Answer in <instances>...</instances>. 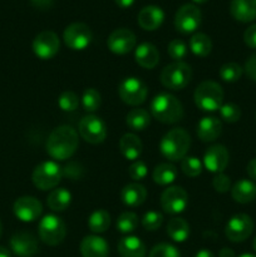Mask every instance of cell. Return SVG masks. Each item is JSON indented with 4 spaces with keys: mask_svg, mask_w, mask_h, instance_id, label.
Listing matches in <instances>:
<instances>
[{
    "mask_svg": "<svg viewBox=\"0 0 256 257\" xmlns=\"http://www.w3.org/2000/svg\"><path fill=\"white\" fill-rule=\"evenodd\" d=\"M79 146L78 133L70 125H59L50 132L47 140V152L53 160H69Z\"/></svg>",
    "mask_w": 256,
    "mask_h": 257,
    "instance_id": "1",
    "label": "cell"
},
{
    "mask_svg": "<svg viewBox=\"0 0 256 257\" xmlns=\"http://www.w3.org/2000/svg\"><path fill=\"white\" fill-rule=\"evenodd\" d=\"M153 118L165 124H175L183 118V105L175 95L160 93L152 99L150 105Z\"/></svg>",
    "mask_w": 256,
    "mask_h": 257,
    "instance_id": "2",
    "label": "cell"
},
{
    "mask_svg": "<svg viewBox=\"0 0 256 257\" xmlns=\"http://www.w3.org/2000/svg\"><path fill=\"white\" fill-rule=\"evenodd\" d=\"M191 146V137L183 128H173L168 131L160 142V151L165 158L171 162L182 161Z\"/></svg>",
    "mask_w": 256,
    "mask_h": 257,
    "instance_id": "3",
    "label": "cell"
},
{
    "mask_svg": "<svg viewBox=\"0 0 256 257\" xmlns=\"http://www.w3.org/2000/svg\"><path fill=\"white\" fill-rule=\"evenodd\" d=\"M193 100L198 109L203 112H216L223 103V89L213 80H205L196 88Z\"/></svg>",
    "mask_w": 256,
    "mask_h": 257,
    "instance_id": "4",
    "label": "cell"
},
{
    "mask_svg": "<svg viewBox=\"0 0 256 257\" xmlns=\"http://www.w3.org/2000/svg\"><path fill=\"white\" fill-rule=\"evenodd\" d=\"M192 69L185 62H173L166 65L160 75L161 83L171 90H181L191 82Z\"/></svg>",
    "mask_w": 256,
    "mask_h": 257,
    "instance_id": "5",
    "label": "cell"
},
{
    "mask_svg": "<svg viewBox=\"0 0 256 257\" xmlns=\"http://www.w3.org/2000/svg\"><path fill=\"white\" fill-rule=\"evenodd\" d=\"M63 178V168L54 161H45L34 168L32 175L33 183L40 191L53 190Z\"/></svg>",
    "mask_w": 256,
    "mask_h": 257,
    "instance_id": "6",
    "label": "cell"
},
{
    "mask_svg": "<svg viewBox=\"0 0 256 257\" xmlns=\"http://www.w3.org/2000/svg\"><path fill=\"white\" fill-rule=\"evenodd\" d=\"M39 237L45 245L57 246L63 242L67 235L64 221L55 215H45L38 226Z\"/></svg>",
    "mask_w": 256,
    "mask_h": 257,
    "instance_id": "7",
    "label": "cell"
},
{
    "mask_svg": "<svg viewBox=\"0 0 256 257\" xmlns=\"http://www.w3.org/2000/svg\"><path fill=\"white\" fill-rule=\"evenodd\" d=\"M118 94L125 104L140 105L147 99L148 88L140 78L128 77L119 83Z\"/></svg>",
    "mask_w": 256,
    "mask_h": 257,
    "instance_id": "8",
    "label": "cell"
},
{
    "mask_svg": "<svg viewBox=\"0 0 256 257\" xmlns=\"http://www.w3.org/2000/svg\"><path fill=\"white\" fill-rule=\"evenodd\" d=\"M78 132H79L80 137L90 145H99V143L104 142L105 137H107L105 123L99 117L93 114H88L80 119Z\"/></svg>",
    "mask_w": 256,
    "mask_h": 257,
    "instance_id": "9",
    "label": "cell"
},
{
    "mask_svg": "<svg viewBox=\"0 0 256 257\" xmlns=\"http://www.w3.org/2000/svg\"><path fill=\"white\" fill-rule=\"evenodd\" d=\"M202 14L195 4H185L177 10L175 15V28L181 34L195 33L201 25Z\"/></svg>",
    "mask_w": 256,
    "mask_h": 257,
    "instance_id": "10",
    "label": "cell"
},
{
    "mask_svg": "<svg viewBox=\"0 0 256 257\" xmlns=\"http://www.w3.org/2000/svg\"><path fill=\"white\" fill-rule=\"evenodd\" d=\"M92 39V30L84 23H73L68 25L63 33L65 45L72 50H84L89 47Z\"/></svg>",
    "mask_w": 256,
    "mask_h": 257,
    "instance_id": "11",
    "label": "cell"
},
{
    "mask_svg": "<svg viewBox=\"0 0 256 257\" xmlns=\"http://www.w3.org/2000/svg\"><path fill=\"white\" fill-rule=\"evenodd\" d=\"M253 231V221L246 213L232 216L226 223L225 235L232 242H242L251 236Z\"/></svg>",
    "mask_w": 256,
    "mask_h": 257,
    "instance_id": "12",
    "label": "cell"
},
{
    "mask_svg": "<svg viewBox=\"0 0 256 257\" xmlns=\"http://www.w3.org/2000/svg\"><path fill=\"white\" fill-rule=\"evenodd\" d=\"M188 195L180 186L166 188L161 195L162 210L168 215H178L187 208Z\"/></svg>",
    "mask_w": 256,
    "mask_h": 257,
    "instance_id": "13",
    "label": "cell"
},
{
    "mask_svg": "<svg viewBox=\"0 0 256 257\" xmlns=\"http://www.w3.org/2000/svg\"><path fill=\"white\" fill-rule=\"evenodd\" d=\"M60 49V40L54 32L44 30L33 40V52L42 60L52 59Z\"/></svg>",
    "mask_w": 256,
    "mask_h": 257,
    "instance_id": "14",
    "label": "cell"
},
{
    "mask_svg": "<svg viewBox=\"0 0 256 257\" xmlns=\"http://www.w3.org/2000/svg\"><path fill=\"white\" fill-rule=\"evenodd\" d=\"M13 212L15 217L22 222H33L38 220L43 212V206L39 200L32 196L19 197L13 205Z\"/></svg>",
    "mask_w": 256,
    "mask_h": 257,
    "instance_id": "15",
    "label": "cell"
},
{
    "mask_svg": "<svg viewBox=\"0 0 256 257\" xmlns=\"http://www.w3.org/2000/svg\"><path fill=\"white\" fill-rule=\"evenodd\" d=\"M136 42L137 40H136V35L133 34V32H131L130 29L120 28V29L110 33L107 40V45L108 49L114 54L124 55L135 49Z\"/></svg>",
    "mask_w": 256,
    "mask_h": 257,
    "instance_id": "16",
    "label": "cell"
},
{
    "mask_svg": "<svg viewBox=\"0 0 256 257\" xmlns=\"http://www.w3.org/2000/svg\"><path fill=\"white\" fill-rule=\"evenodd\" d=\"M228 151L222 145H213L207 148L203 156V166L212 173H222L228 165Z\"/></svg>",
    "mask_w": 256,
    "mask_h": 257,
    "instance_id": "17",
    "label": "cell"
},
{
    "mask_svg": "<svg viewBox=\"0 0 256 257\" xmlns=\"http://www.w3.org/2000/svg\"><path fill=\"white\" fill-rule=\"evenodd\" d=\"M10 248L19 257H33L39 252V245L30 232H17L10 238Z\"/></svg>",
    "mask_w": 256,
    "mask_h": 257,
    "instance_id": "18",
    "label": "cell"
},
{
    "mask_svg": "<svg viewBox=\"0 0 256 257\" xmlns=\"http://www.w3.org/2000/svg\"><path fill=\"white\" fill-rule=\"evenodd\" d=\"M137 20L142 29L147 30V32H153L162 25L163 20H165V13L160 7L147 5L138 13Z\"/></svg>",
    "mask_w": 256,
    "mask_h": 257,
    "instance_id": "19",
    "label": "cell"
},
{
    "mask_svg": "<svg viewBox=\"0 0 256 257\" xmlns=\"http://www.w3.org/2000/svg\"><path fill=\"white\" fill-rule=\"evenodd\" d=\"M80 253L83 257H108L109 246L98 235L85 236L80 242Z\"/></svg>",
    "mask_w": 256,
    "mask_h": 257,
    "instance_id": "20",
    "label": "cell"
},
{
    "mask_svg": "<svg viewBox=\"0 0 256 257\" xmlns=\"http://www.w3.org/2000/svg\"><path fill=\"white\" fill-rule=\"evenodd\" d=\"M135 59L140 67L145 69H153L160 62V52L156 45L151 43H142L136 48Z\"/></svg>",
    "mask_w": 256,
    "mask_h": 257,
    "instance_id": "21",
    "label": "cell"
},
{
    "mask_svg": "<svg viewBox=\"0 0 256 257\" xmlns=\"http://www.w3.org/2000/svg\"><path fill=\"white\" fill-rule=\"evenodd\" d=\"M119 152L122 153L123 157L128 161H137L140 156L142 155L143 145L142 141L135 133H125L119 140Z\"/></svg>",
    "mask_w": 256,
    "mask_h": 257,
    "instance_id": "22",
    "label": "cell"
},
{
    "mask_svg": "<svg viewBox=\"0 0 256 257\" xmlns=\"http://www.w3.org/2000/svg\"><path fill=\"white\" fill-rule=\"evenodd\" d=\"M222 132V123L216 117H203L197 123V136L202 142H213Z\"/></svg>",
    "mask_w": 256,
    "mask_h": 257,
    "instance_id": "23",
    "label": "cell"
},
{
    "mask_svg": "<svg viewBox=\"0 0 256 257\" xmlns=\"http://www.w3.org/2000/svg\"><path fill=\"white\" fill-rule=\"evenodd\" d=\"M147 198V190L138 182L128 183L120 191V200L128 207H138Z\"/></svg>",
    "mask_w": 256,
    "mask_h": 257,
    "instance_id": "24",
    "label": "cell"
},
{
    "mask_svg": "<svg viewBox=\"0 0 256 257\" xmlns=\"http://www.w3.org/2000/svg\"><path fill=\"white\" fill-rule=\"evenodd\" d=\"M230 13L241 23H250L256 19V0H232Z\"/></svg>",
    "mask_w": 256,
    "mask_h": 257,
    "instance_id": "25",
    "label": "cell"
},
{
    "mask_svg": "<svg viewBox=\"0 0 256 257\" xmlns=\"http://www.w3.org/2000/svg\"><path fill=\"white\" fill-rule=\"evenodd\" d=\"M118 253L120 257H146V245L140 237L125 236L118 242Z\"/></svg>",
    "mask_w": 256,
    "mask_h": 257,
    "instance_id": "26",
    "label": "cell"
},
{
    "mask_svg": "<svg viewBox=\"0 0 256 257\" xmlns=\"http://www.w3.org/2000/svg\"><path fill=\"white\" fill-rule=\"evenodd\" d=\"M231 196L238 203H250L256 198V185L253 181L241 178L231 188Z\"/></svg>",
    "mask_w": 256,
    "mask_h": 257,
    "instance_id": "27",
    "label": "cell"
},
{
    "mask_svg": "<svg viewBox=\"0 0 256 257\" xmlns=\"http://www.w3.org/2000/svg\"><path fill=\"white\" fill-rule=\"evenodd\" d=\"M72 202V193L65 188H55L48 195L47 205L55 212H63L67 210Z\"/></svg>",
    "mask_w": 256,
    "mask_h": 257,
    "instance_id": "28",
    "label": "cell"
},
{
    "mask_svg": "<svg viewBox=\"0 0 256 257\" xmlns=\"http://www.w3.org/2000/svg\"><path fill=\"white\" fill-rule=\"evenodd\" d=\"M166 231L171 240L175 242H185L190 237V225L180 217H175L168 221Z\"/></svg>",
    "mask_w": 256,
    "mask_h": 257,
    "instance_id": "29",
    "label": "cell"
},
{
    "mask_svg": "<svg viewBox=\"0 0 256 257\" xmlns=\"http://www.w3.org/2000/svg\"><path fill=\"white\" fill-rule=\"evenodd\" d=\"M125 123L135 132H141L150 127L151 115L143 108H136V109L128 112L127 117H125Z\"/></svg>",
    "mask_w": 256,
    "mask_h": 257,
    "instance_id": "30",
    "label": "cell"
},
{
    "mask_svg": "<svg viewBox=\"0 0 256 257\" xmlns=\"http://www.w3.org/2000/svg\"><path fill=\"white\" fill-rule=\"evenodd\" d=\"M177 175V168L172 163H160L153 170L152 177L157 185L168 186L175 182Z\"/></svg>",
    "mask_w": 256,
    "mask_h": 257,
    "instance_id": "31",
    "label": "cell"
},
{
    "mask_svg": "<svg viewBox=\"0 0 256 257\" xmlns=\"http://www.w3.org/2000/svg\"><path fill=\"white\" fill-rule=\"evenodd\" d=\"M110 215L105 210H95L88 218V227L93 233H103L109 228Z\"/></svg>",
    "mask_w": 256,
    "mask_h": 257,
    "instance_id": "32",
    "label": "cell"
},
{
    "mask_svg": "<svg viewBox=\"0 0 256 257\" xmlns=\"http://www.w3.org/2000/svg\"><path fill=\"white\" fill-rule=\"evenodd\" d=\"M190 49L197 57H206L212 50V42L208 35L203 33H196L190 39Z\"/></svg>",
    "mask_w": 256,
    "mask_h": 257,
    "instance_id": "33",
    "label": "cell"
},
{
    "mask_svg": "<svg viewBox=\"0 0 256 257\" xmlns=\"http://www.w3.org/2000/svg\"><path fill=\"white\" fill-rule=\"evenodd\" d=\"M138 227V216L135 212L125 211L117 220V230L120 233H131Z\"/></svg>",
    "mask_w": 256,
    "mask_h": 257,
    "instance_id": "34",
    "label": "cell"
},
{
    "mask_svg": "<svg viewBox=\"0 0 256 257\" xmlns=\"http://www.w3.org/2000/svg\"><path fill=\"white\" fill-rule=\"evenodd\" d=\"M100 103H102V98H100L99 92L97 89L88 88V89L84 90L82 95V104L87 112H97L100 107Z\"/></svg>",
    "mask_w": 256,
    "mask_h": 257,
    "instance_id": "35",
    "label": "cell"
},
{
    "mask_svg": "<svg viewBox=\"0 0 256 257\" xmlns=\"http://www.w3.org/2000/svg\"><path fill=\"white\" fill-rule=\"evenodd\" d=\"M243 69L240 64L237 63H226L222 67L220 68V78L223 80V82L227 83H235L237 82L238 79L242 75Z\"/></svg>",
    "mask_w": 256,
    "mask_h": 257,
    "instance_id": "36",
    "label": "cell"
},
{
    "mask_svg": "<svg viewBox=\"0 0 256 257\" xmlns=\"http://www.w3.org/2000/svg\"><path fill=\"white\" fill-rule=\"evenodd\" d=\"M203 163L197 157H185L181 161V170L187 177H197L202 172Z\"/></svg>",
    "mask_w": 256,
    "mask_h": 257,
    "instance_id": "37",
    "label": "cell"
},
{
    "mask_svg": "<svg viewBox=\"0 0 256 257\" xmlns=\"http://www.w3.org/2000/svg\"><path fill=\"white\" fill-rule=\"evenodd\" d=\"M58 105H59L60 109L63 112H73L78 108L79 105V99H78V95L75 94L72 90H65L62 94L59 95V99H58Z\"/></svg>",
    "mask_w": 256,
    "mask_h": 257,
    "instance_id": "38",
    "label": "cell"
},
{
    "mask_svg": "<svg viewBox=\"0 0 256 257\" xmlns=\"http://www.w3.org/2000/svg\"><path fill=\"white\" fill-rule=\"evenodd\" d=\"M168 55L172 58L175 62H182L183 58L187 55V45L183 40L173 39L171 40L167 48Z\"/></svg>",
    "mask_w": 256,
    "mask_h": 257,
    "instance_id": "39",
    "label": "cell"
},
{
    "mask_svg": "<svg viewBox=\"0 0 256 257\" xmlns=\"http://www.w3.org/2000/svg\"><path fill=\"white\" fill-rule=\"evenodd\" d=\"M220 115L225 122L236 123L241 118V109L235 103H226L221 105Z\"/></svg>",
    "mask_w": 256,
    "mask_h": 257,
    "instance_id": "40",
    "label": "cell"
},
{
    "mask_svg": "<svg viewBox=\"0 0 256 257\" xmlns=\"http://www.w3.org/2000/svg\"><path fill=\"white\" fill-rule=\"evenodd\" d=\"M163 216L162 213L156 211H148L142 217V226L147 231H156L162 226Z\"/></svg>",
    "mask_w": 256,
    "mask_h": 257,
    "instance_id": "41",
    "label": "cell"
},
{
    "mask_svg": "<svg viewBox=\"0 0 256 257\" xmlns=\"http://www.w3.org/2000/svg\"><path fill=\"white\" fill-rule=\"evenodd\" d=\"M148 257H181L180 251L171 243H158L151 250Z\"/></svg>",
    "mask_w": 256,
    "mask_h": 257,
    "instance_id": "42",
    "label": "cell"
},
{
    "mask_svg": "<svg viewBox=\"0 0 256 257\" xmlns=\"http://www.w3.org/2000/svg\"><path fill=\"white\" fill-rule=\"evenodd\" d=\"M148 173V167L143 161H135L132 165L128 168V175L132 180L135 181H141L143 178H146Z\"/></svg>",
    "mask_w": 256,
    "mask_h": 257,
    "instance_id": "43",
    "label": "cell"
},
{
    "mask_svg": "<svg viewBox=\"0 0 256 257\" xmlns=\"http://www.w3.org/2000/svg\"><path fill=\"white\" fill-rule=\"evenodd\" d=\"M63 168V177H68L70 180L78 181L83 177V172H84V168L82 167V165L78 162H69L67 166H64Z\"/></svg>",
    "mask_w": 256,
    "mask_h": 257,
    "instance_id": "44",
    "label": "cell"
},
{
    "mask_svg": "<svg viewBox=\"0 0 256 257\" xmlns=\"http://www.w3.org/2000/svg\"><path fill=\"white\" fill-rule=\"evenodd\" d=\"M212 186L217 192L225 193L231 190V180L225 173H217L212 180Z\"/></svg>",
    "mask_w": 256,
    "mask_h": 257,
    "instance_id": "45",
    "label": "cell"
},
{
    "mask_svg": "<svg viewBox=\"0 0 256 257\" xmlns=\"http://www.w3.org/2000/svg\"><path fill=\"white\" fill-rule=\"evenodd\" d=\"M243 42L248 48L256 49V24L250 25L243 33Z\"/></svg>",
    "mask_w": 256,
    "mask_h": 257,
    "instance_id": "46",
    "label": "cell"
},
{
    "mask_svg": "<svg viewBox=\"0 0 256 257\" xmlns=\"http://www.w3.org/2000/svg\"><path fill=\"white\" fill-rule=\"evenodd\" d=\"M243 70H245L246 75H247L251 80L256 82V53H253L252 55H250V58L246 60V64H245V68H243Z\"/></svg>",
    "mask_w": 256,
    "mask_h": 257,
    "instance_id": "47",
    "label": "cell"
},
{
    "mask_svg": "<svg viewBox=\"0 0 256 257\" xmlns=\"http://www.w3.org/2000/svg\"><path fill=\"white\" fill-rule=\"evenodd\" d=\"M246 171H247L248 177H250L251 180L256 181V158H253V160H251L250 162L247 163V168H246Z\"/></svg>",
    "mask_w": 256,
    "mask_h": 257,
    "instance_id": "48",
    "label": "cell"
},
{
    "mask_svg": "<svg viewBox=\"0 0 256 257\" xmlns=\"http://www.w3.org/2000/svg\"><path fill=\"white\" fill-rule=\"evenodd\" d=\"M30 2H32L34 7L39 8V9H47V8L52 5L53 0H30Z\"/></svg>",
    "mask_w": 256,
    "mask_h": 257,
    "instance_id": "49",
    "label": "cell"
},
{
    "mask_svg": "<svg viewBox=\"0 0 256 257\" xmlns=\"http://www.w3.org/2000/svg\"><path fill=\"white\" fill-rule=\"evenodd\" d=\"M218 257H235V252L231 248L223 247L218 253Z\"/></svg>",
    "mask_w": 256,
    "mask_h": 257,
    "instance_id": "50",
    "label": "cell"
},
{
    "mask_svg": "<svg viewBox=\"0 0 256 257\" xmlns=\"http://www.w3.org/2000/svg\"><path fill=\"white\" fill-rule=\"evenodd\" d=\"M114 2H115V4L120 8H130V7H132L133 3H135V0H114Z\"/></svg>",
    "mask_w": 256,
    "mask_h": 257,
    "instance_id": "51",
    "label": "cell"
},
{
    "mask_svg": "<svg viewBox=\"0 0 256 257\" xmlns=\"http://www.w3.org/2000/svg\"><path fill=\"white\" fill-rule=\"evenodd\" d=\"M195 257H215V255H213L211 251L206 250V248H202V250H200L197 253H196Z\"/></svg>",
    "mask_w": 256,
    "mask_h": 257,
    "instance_id": "52",
    "label": "cell"
},
{
    "mask_svg": "<svg viewBox=\"0 0 256 257\" xmlns=\"http://www.w3.org/2000/svg\"><path fill=\"white\" fill-rule=\"evenodd\" d=\"M0 257H12V253H10V251L8 248L0 246Z\"/></svg>",
    "mask_w": 256,
    "mask_h": 257,
    "instance_id": "53",
    "label": "cell"
},
{
    "mask_svg": "<svg viewBox=\"0 0 256 257\" xmlns=\"http://www.w3.org/2000/svg\"><path fill=\"white\" fill-rule=\"evenodd\" d=\"M193 3H196V4H205V3H207L208 0H192Z\"/></svg>",
    "mask_w": 256,
    "mask_h": 257,
    "instance_id": "54",
    "label": "cell"
},
{
    "mask_svg": "<svg viewBox=\"0 0 256 257\" xmlns=\"http://www.w3.org/2000/svg\"><path fill=\"white\" fill-rule=\"evenodd\" d=\"M238 257H256V255H252V253H242Z\"/></svg>",
    "mask_w": 256,
    "mask_h": 257,
    "instance_id": "55",
    "label": "cell"
},
{
    "mask_svg": "<svg viewBox=\"0 0 256 257\" xmlns=\"http://www.w3.org/2000/svg\"><path fill=\"white\" fill-rule=\"evenodd\" d=\"M252 247H253V250L256 251V237H255V240H253V242H252Z\"/></svg>",
    "mask_w": 256,
    "mask_h": 257,
    "instance_id": "56",
    "label": "cell"
},
{
    "mask_svg": "<svg viewBox=\"0 0 256 257\" xmlns=\"http://www.w3.org/2000/svg\"><path fill=\"white\" fill-rule=\"evenodd\" d=\"M2 235H3V225L2 222H0V237H2Z\"/></svg>",
    "mask_w": 256,
    "mask_h": 257,
    "instance_id": "57",
    "label": "cell"
}]
</instances>
